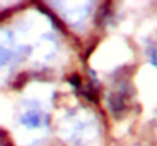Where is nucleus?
<instances>
[{
	"label": "nucleus",
	"mask_w": 157,
	"mask_h": 146,
	"mask_svg": "<svg viewBox=\"0 0 157 146\" xmlns=\"http://www.w3.org/2000/svg\"><path fill=\"white\" fill-rule=\"evenodd\" d=\"M20 123L28 128H41L48 125V116L40 110H26L20 116Z\"/></svg>",
	"instance_id": "f257e3e1"
},
{
	"label": "nucleus",
	"mask_w": 157,
	"mask_h": 146,
	"mask_svg": "<svg viewBox=\"0 0 157 146\" xmlns=\"http://www.w3.org/2000/svg\"><path fill=\"white\" fill-rule=\"evenodd\" d=\"M12 58H14V52H11L9 49L2 47V46H0V67L6 66Z\"/></svg>",
	"instance_id": "f03ea898"
},
{
	"label": "nucleus",
	"mask_w": 157,
	"mask_h": 146,
	"mask_svg": "<svg viewBox=\"0 0 157 146\" xmlns=\"http://www.w3.org/2000/svg\"><path fill=\"white\" fill-rule=\"evenodd\" d=\"M150 59H151V62H153V66H156V67H157V56H156V55H154V52H153V53L150 55Z\"/></svg>",
	"instance_id": "7ed1b4c3"
},
{
	"label": "nucleus",
	"mask_w": 157,
	"mask_h": 146,
	"mask_svg": "<svg viewBox=\"0 0 157 146\" xmlns=\"http://www.w3.org/2000/svg\"><path fill=\"white\" fill-rule=\"evenodd\" d=\"M0 146H3V145H2V143H0Z\"/></svg>",
	"instance_id": "20e7f679"
}]
</instances>
